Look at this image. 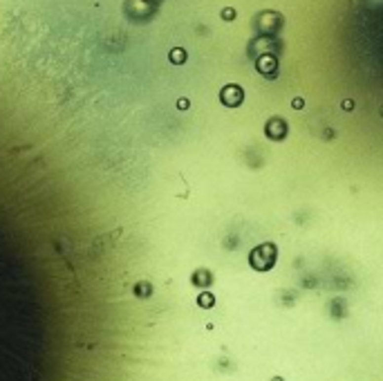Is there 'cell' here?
I'll return each instance as SVG.
<instances>
[{"mask_svg":"<svg viewBox=\"0 0 383 381\" xmlns=\"http://www.w3.org/2000/svg\"><path fill=\"white\" fill-rule=\"evenodd\" d=\"M242 90L238 88V85H229V88L222 90V101L227 103V106H238L240 101H242Z\"/></svg>","mask_w":383,"mask_h":381,"instance_id":"obj_1","label":"cell"},{"mask_svg":"<svg viewBox=\"0 0 383 381\" xmlns=\"http://www.w3.org/2000/svg\"><path fill=\"white\" fill-rule=\"evenodd\" d=\"M267 135L271 139H282L287 135V123L282 121V119H271V121L267 123Z\"/></svg>","mask_w":383,"mask_h":381,"instance_id":"obj_2","label":"cell"},{"mask_svg":"<svg viewBox=\"0 0 383 381\" xmlns=\"http://www.w3.org/2000/svg\"><path fill=\"white\" fill-rule=\"evenodd\" d=\"M276 68H278V63H276V59H271V56L258 61V70H260V72H265L267 76H273V74H276Z\"/></svg>","mask_w":383,"mask_h":381,"instance_id":"obj_3","label":"cell"},{"mask_svg":"<svg viewBox=\"0 0 383 381\" xmlns=\"http://www.w3.org/2000/svg\"><path fill=\"white\" fill-rule=\"evenodd\" d=\"M291 106H294V108H303V99H294V101H291Z\"/></svg>","mask_w":383,"mask_h":381,"instance_id":"obj_4","label":"cell"},{"mask_svg":"<svg viewBox=\"0 0 383 381\" xmlns=\"http://www.w3.org/2000/svg\"><path fill=\"white\" fill-rule=\"evenodd\" d=\"M343 108L345 110H352V108H354V101H343Z\"/></svg>","mask_w":383,"mask_h":381,"instance_id":"obj_5","label":"cell"},{"mask_svg":"<svg viewBox=\"0 0 383 381\" xmlns=\"http://www.w3.org/2000/svg\"><path fill=\"white\" fill-rule=\"evenodd\" d=\"M381 114H383V110H381Z\"/></svg>","mask_w":383,"mask_h":381,"instance_id":"obj_6","label":"cell"}]
</instances>
